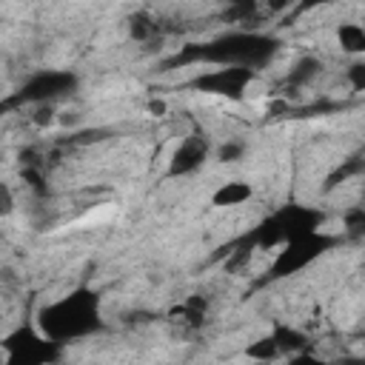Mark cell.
Masks as SVG:
<instances>
[{"label": "cell", "mask_w": 365, "mask_h": 365, "mask_svg": "<svg viewBox=\"0 0 365 365\" xmlns=\"http://www.w3.org/2000/svg\"><path fill=\"white\" fill-rule=\"evenodd\" d=\"M3 351H6L3 365H54L63 354V345L43 336L40 328L23 325L3 339Z\"/></svg>", "instance_id": "cell-6"}, {"label": "cell", "mask_w": 365, "mask_h": 365, "mask_svg": "<svg viewBox=\"0 0 365 365\" xmlns=\"http://www.w3.org/2000/svg\"><path fill=\"white\" fill-rule=\"evenodd\" d=\"M336 43L348 54H365V26H359V23H342L336 29Z\"/></svg>", "instance_id": "cell-12"}, {"label": "cell", "mask_w": 365, "mask_h": 365, "mask_svg": "<svg viewBox=\"0 0 365 365\" xmlns=\"http://www.w3.org/2000/svg\"><path fill=\"white\" fill-rule=\"evenodd\" d=\"M271 336L277 339L282 356H294V354H305V351H311V339H308V334L299 331V328H294V325L277 322L274 331H271Z\"/></svg>", "instance_id": "cell-9"}, {"label": "cell", "mask_w": 365, "mask_h": 365, "mask_svg": "<svg viewBox=\"0 0 365 365\" xmlns=\"http://www.w3.org/2000/svg\"><path fill=\"white\" fill-rule=\"evenodd\" d=\"M23 180H29V185H31L34 191H40V194H43V177H40L34 168H23Z\"/></svg>", "instance_id": "cell-23"}, {"label": "cell", "mask_w": 365, "mask_h": 365, "mask_svg": "<svg viewBox=\"0 0 365 365\" xmlns=\"http://www.w3.org/2000/svg\"><path fill=\"white\" fill-rule=\"evenodd\" d=\"M336 365H365V356H345V359L336 362Z\"/></svg>", "instance_id": "cell-26"}, {"label": "cell", "mask_w": 365, "mask_h": 365, "mask_svg": "<svg viewBox=\"0 0 365 365\" xmlns=\"http://www.w3.org/2000/svg\"><path fill=\"white\" fill-rule=\"evenodd\" d=\"M336 242H339V237H331L325 231H317L311 237H299L294 242H285L277 251V257L268 268V279H285V277H294V274L305 271L311 262H317L322 254H328Z\"/></svg>", "instance_id": "cell-5"}, {"label": "cell", "mask_w": 365, "mask_h": 365, "mask_svg": "<svg viewBox=\"0 0 365 365\" xmlns=\"http://www.w3.org/2000/svg\"><path fill=\"white\" fill-rule=\"evenodd\" d=\"M242 154H245V145L240 140H228V143H222L217 148V160L220 163H237V160H242Z\"/></svg>", "instance_id": "cell-18"}, {"label": "cell", "mask_w": 365, "mask_h": 365, "mask_svg": "<svg viewBox=\"0 0 365 365\" xmlns=\"http://www.w3.org/2000/svg\"><path fill=\"white\" fill-rule=\"evenodd\" d=\"M254 80H257L254 68H211V71H202L194 80H188V88L240 103V100H245V91Z\"/></svg>", "instance_id": "cell-7"}, {"label": "cell", "mask_w": 365, "mask_h": 365, "mask_svg": "<svg viewBox=\"0 0 365 365\" xmlns=\"http://www.w3.org/2000/svg\"><path fill=\"white\" fill-rule=\"evenodd\" d=\"M345 77H348V83H351L354 91H365V60L351 63L348 71H345Z\"/></svg>", "instance_id": "cell-20"}, {"label": "cell", "mask_w": 365, "mask_h": 365, "mask_svg": "<svg viewBox=\"0 0 365 365\" xmlns=\"http://www.w3.org/2000/svg\"><path fill=\"white\" fill-rule=\"evenodd\" d=\"M319 68H322V63H319L317 57H302V60H297V66H294L291 74H288V86H305V83H311V80L319 74Z\"/></svg>", "instance_id": "cell-14"}, {"label": "cell", "mask_w": 365, "mask_h": 365, "mask_svg": "<svg viewBox=\"0 0 365 365\" xmlns=\"http://www.w3.org/2000/svg\"><path fill=\"white\" fill-rule=\"evenodd\" d=\"M148 108H151V114H157V117H160V114H165V103H163V100H151V103H148Z\"/></svg>", "instance_id": "cell-25"}, {"label": "cell", "mask_w": 365, "mask_h": 365, "mask_svg": "<svg viewBox=\"0 0 365 365\" xmlns=\"http://www.w3.org/2000/svg\"><path fill=\"white\" fill-rule=\"evenodd\" d=\"M279 51V40L262 31H248V29H237V31H225L217 34L205 43H188L182 46L177 54L165 57L160 66L163 68H180V66H217V68H254L259 71L262 66H268L274 60V54Z\"/></svg>", "instance_id": "cell-1"}, {"label": "cell", "mask_w": 365, "mask_h": 365, "mask_svg": "<svg viewBox=\"0 0 365 365\" xmlns=\"http://www.w3.org/2000/svg\"><path fill=\"white\" fill-rule=\"evenodd\" d=\"M245 356H248V359H254V362H274V359H279V356H282V351H279L277 339L268 334V336L254 339V342L245 348Z\"/></svg>", "instance_id": "cell-13"}, {"label": "cell", "mask_w": 365, "mask_h": 365, "mask_svg": "<svg viewBox=\"0 0 365 365\" xmlns=\"http://www.w3.org/2000/svg\"><path fill=\"white\" fill-rule=\"evenodd\" d=\"M208 151H211V145H208L205 137H200V134L185 137V140L174 148L165 174H168L171 180H174V177H188V174H194V171L208 160Z\"/></svg>", "instance_id": "cell-8"}, {"label": "cell", "mask_w": 365, "mask_h": 365, "mask_svg": "<svg viewBox=\"0 0 365 365\" xmlns=\"http://www.w3.org/2000/svg\"><path fill=\"white\" fill-rule=\"evenodd\" d=\"M11 211H14V197H11L9 182H3V185H0V214H3V217H9Z\"/></svg>", "instance_id": "cell-21"}, {"label": "cell", "mask_w": 365, "mask_h": 365, "mask_svg": "<svg viewBox=\"0 0 365 365\" xmlns=\"http://www.w3.org/2000/svg\"><path fill=\"white\" fill-rule=\"evenodd\" d=\"M37 328L51 342H74L103 328L100 314V294L91 288H74L66 297L48 302L37 314Z\"/></svg>", "instance_id": "cell-2"}, {"label": "cell", "mask_w": 365, "mask_h": 365, "mask_svg": "<svg viewBox=\"0 0 365 365\" xmlns=\"http://www.w3.org/2000/svg\"><path fill=\"white\" fill-rule=\"evenodd\" d=\"M128 31H131L134 40H151V37L160 31V26H157V20H151L148 14H134L131 23H128Z\"/></svg>", "instance_id": "cell-15"}, {"label": "cell", "mask_w": 365, "mask_h": 365, "mask_svg": "<svg viewBox=\"0 0 365 365\" xmlns=\"http://www.w3.org/2000/svg\"><path fill=\"white\" fill-rule=\"evenodd\" d=\"M285 365H328V362H322L319 356H314L311 351H305V354H294V356H288Z\"/></svg>", "instance_id": "cell-22"}, {"label": "cell", "mask_w": 365, "mask_h": 365, "mask_svg": "<svg viewBox=\"0 0 365 365\" xmlns=\"http://www.w3.org/2000/svg\"><path fill=\"white\" fill-rule=\"evenodd\" d=\"M342 225H345V234L351 237V240H359V237H365V208H348L345 214H342Z\"/></svg>", "instance_id": "cell-16"}, {"label": "cell", "mask_w": 365, "mask_h": 365, "mask_svg": "<svg viewBox=\"0 0 365 365\" xmlns=\"http://www.w3.org/2000/svg\"><path fill=\"white\" fill-rule=\"evenodd\" d=\"M362 168H365V160H359V157L348 160L345 165H339V168H336V171H334V174L328 177V188H331V185H336L339 180H348L351 174H356V171H362Z\"/></svg>", "instance_id": "cell-19"}, {"label": "cell", "mask_w": 365, "mask_h": 365, "mask_svg": "<svg viewBox=\"0 0 365 365\" xmlns=\"http://www.w3.org/2000/svg\"><path fill=\"white\" fill-rule=\"evenodd\" d=\"M228 20H237V23H251L257 17V3L254 0H245V3H237L225 11Z\"/></svg>", "instance_id": "cell-17"}, {"label": "cell", "mask_w": 365, "mask_h": 365, "mask_svg": "<svg viewBox=\"0 0 365 365\" xmlns=\"http://www.w3.org/2000/svg\"><path fill=\"white\" fill-rule=\"evenodd\" d=\"M205 311H208V302H205L200 294H194V297H188L180 308H174V311H171V317H180L177 322L188 325V328H200V325H202V319H205Z\"/></svg>", "instance_id": "cell-11"}, {"label": "cell", "mask_w": 365, "mask_h": 365, "mask_svg": "<svg viewBox=\"0 0 365 365\" xmlns=\"http://www.w3.org/2000/svg\"><path fill=\"white\" fill-rule=\"evenodd\" d=\"M80 86L77 74L68 68H43L34 71L29 80H23V86L3 100V111H9L11 106H23V103H34V106H51L60 97L74 94Z\"/></svg>", "instance_id": "cell-4"}, {"label": "cell", "mask_w": 365, "mask_h": 365, "mask_svg": "<svg viewBox=\"0 0 365 365\" xmlns=\"http://www.w3.org/2000/svg\"><path fill=\"white\" fill-rule=\"evenodd\" d=\"M51 114H54V108H51V106H40V108H37L34 123H40V125H43V123H51Z\"/></svg>", "instance_id": "cell-24"}, {"label": "cell", "mask_w": 365, "mask_h": 365, "mask_svg": "<svg viewBox=\"0 0 365 365\" xmlns=\"http://www.w3.org/2000/svg\"><path fill=\"white\" fill-rule=\"evenodd\" d=\"M251 197H254V188L245 180H231V182H222L211 194V205L214 208H237V205L248 202Z\"/></svg>", "instance_id": "cell-10"}, {"label": "cell", "mask_w": 365, "mask_h": 365, "mask_svg": "<svg viewBox=\"0 0 365 365\" xmlns=\"http://www.w3.org/2000/svg\"><path fill=\"white\" fill-rule=\"evenodd\" d=\"M325 222V214L314 205H302V202H288L277 211H271L268 217H262L242 240H240V251H251V248H282L285 242H294L299 237H311L319 231V225Z\"/></svg>", "instance_id": "cell-3"}]
</instances>
